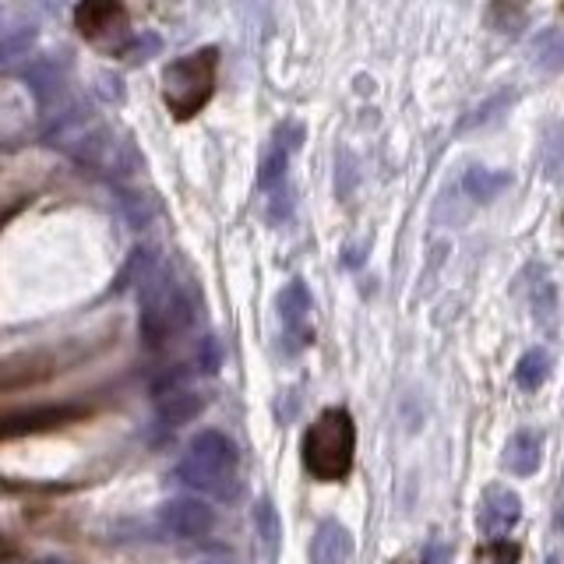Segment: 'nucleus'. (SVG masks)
Segmentation results:
<instances>
[{
	"instance_id": "19",
	"label": "nucleus",
	"mask_w": 564,
	"mask_h": 564,
	"mask_svg": "<svg viewBox=\"0 0 564 564\" xmlns=\"http://www.w3.org/2000/svg\"><path fill=\"white\" fill-rule=\"evenodd\" d=\"M201 564H226V561H201Z\"/></svg>"
},
{
	"instance_id": "1",
	"label": "nucleus",
	"mask_w": 564,
	"mask_h": 564,
	"mask_svg": "<svg viewBox=\"0 0 564 564\" xmlns=\"http://www.w3.org/2000/svg\"><path fill=\"white\" fill-rule=\"evenodd\" d=\"M177 477L215 501H233L240 491V451L223 431H201L187 445Z\"/></svg>"
},
{
	"instance_id": "20",
	"label": "nucleus",
	"mask_w": 564,
	"mask_h": 564,
	"mask_svg": "<svg viewBox=\"0 0 564 564\" xmlns=\"http://www.w3.org/2000/svg\"><path fill=\"white\" fill-rule=\"evenodd\" d=\"M547 564H557V557H551V561H547Z\"/></svg>"
},
{
	"instance_id": "3",
	"label": "nucleus",
	"mask_w": 564,
	"mask_h": 564,
	"mask_svg": "<svg viewBox=\"0 0 564 564\" xmlns=\"http://www.w3.org/2000/svg\"><path fill=\"white\" fill-rule=\"evenodd\" d=\"M356 431L346 410H325L304 434V466L315 480H342L353 469Z\"/></svg>"
},
{
	"instance_id": "14",
	"label": "nucleus",
	"mask_w": 564,
	"mask_h": 564,
	"mask_svg": "<svg viewBox=\"0 0 564 564\" xmlns=\"http://www.w3.org/2000/svg\"><path fill=\"white\" fill-rule=\"evenodd\" d=\"M255 532L261 537L265 551L275 554L279 537H282V522H279V515L272 508V501H258V505H255Z\"/></svg>"
},
{
	"instance_id": "12",
	"label": "nucleus",
	"mask_w": 564,
	"mask_h": 564,
	"mask_svg": "<svg viewBox=\"0 0 564 564\" xmlns=\"http://www.w3.org/2000/svg\"><path fill=\"white\" fill-rule=\"evenodd\" d=\"M547 378H551V353H547L543 346L529 350L519 360V367H515V381H519L526 391H537Z\"/></svg>"
},
{
	"instance_id": "16",
	"label": "nucleus",
	"mask_w": 564,
	"mask_h": 564,
	"mask_svg": "<svg viewBox=\"0 0 564 564\" xmlns=\"http://www.w3.org/2000/svg\"><path fill=\"white\" fill-rule=\"evenodd\" d=\"M198 356H201L198 367L205 371V374L219 371V346H215V339H205V342H201V353H198Z\"/></svg>"
},
{
	"instance_id": "11",
	"label": "nucleus",
	"mask_w": 564,
	"mask_h": 564,
	"mask_svg": "<svg viewBox=\"0 0 564 564\" xmlns=\"http://www.w3.org/2000/svg\"><path fill=\"white\" fill-rule=\"evenodd\" d=\"M201 406H205V399H201L198 391H187L184 385H169V391L160 396V416L169 427H180V423L195 420L201 413Z\"/></svg>"
},
{
	"instance_id": "7",
	"label": "nucleus",
	"mask_w": 564,
	"mask_h": 564,
	"mask_svg": "<svg viewBox=\"0 0 564 564\" xmlns=\"http://www.w3.org/2000/svg\"><path fill=\"white\" fill-rule=\"evenodd\" d=\"M160 522L180 540H201L215 529V512L198 497H169L160 508Z\"/></svg>"
},
{
	"instance_id": "18",
	"label": "nucleus",
	"mask_w": 564,
	"mask_h": 564,
	"mask_svg": "<svg viewBox=\"0 0 564 564\" xmlns=\"http://www.w3.org/2000/svg\"><path fill=\"white\" fill-rule=\"evenodd\" d=\"M557 526H561V532H564V508L557 512Z\"/></svg>"
},
{
	"instance_id": "9",
	"label": "nucleus",
	"mask_w": 564,
	"mask_h": 564,
	"mask_svg": "<svg viewBox=\"0 0 564 564\" xmlns=\"http://www.w3.org/2000/svg\"><path fill=\"white\" fill-rule=\"evenodd\" d=\"M353 561V537L350 529L325 519L315 532V543H310V564H350Z\"/></svg>"
},
{
	"instance_id": "15",
	"label": "nucleus",
	"mask_w": 564,
	"mask_h": 564,
	"mask_svg": "<svg viewBox=\"0 0 564 564\" xmlns=\"http://www.w3.org/2000/svg\"><path fill=\"white\" fill-rule=\"evenodd\" d=\"M532 60L543 68V71H561L564 68V36L557 33V28H551V33H543L537 39V50H532Z\"/></svg>"
},
{
	"instance_id": "6",
	"label": "nucleus",
	"mask_w": 564,
	"mask_h": 564,
	"mask_svg": "<svg viewBox=\"0 0 564 564\" xmlns=\"http://www.w3.org/2000/svg\"><path fill=\"white\" fill-rule=\"evenodd\" d=\"M522 519V497L501 487V483H494V487L483 491L480 497V508H477V526L487 540H505L508 532L519 526Z\"/></svg>"
},
{
	"instance_id": "17",
	"label": "nucleus",
	"mask_w": 564,
	"mask_h": 564,
	"mask_svg": "<svg viewBox=\"0 0 564 564\" xmlns=\"http://www.w3.org/2000/svg\"><path fill=\"white\" fill-rule=\"evenodd\" d=\"M448 561V547L442 540H431L427 554H423V564H445Z\"/></svg>"
},
{
	"instance_id": "13",
	"label": "nucleus",
	"mask_w": 564,
	"mask_h": 564,
	"mask_svg": "<svg viewBox=\"0 0 564 564\" xmlns=\"http://www.w3.org/2000/svg\"><path fill=\"white\" fill-rule=\"evenodd\" d=\"M71 410H36V413H25V416H8L4 423V434H25V431H46V427H60L64 420H71Z\"/></svg>"
},
{
	"instance_id": "4",
	"label": "nucleus",
	"mask_w": 564,
	"mask_h": 564,
	"mask_svg": "<svg viewBox=\"0 0 564 564\" xmlns=\"http://www.w3.org/2000/svg\"><path fill=\"white\" fill-rule=\"evenodd\" d=\"M215 64H219V50L215 46H205V50H198L191 57H180L166 68L163 99L177 120L195 117L198 109L209 103L212 89H215Z\"/></svg>"
},
{
	"instance_id": "5",
	"label": "nucleus",
	"mask_w": 564,
	"mask_h": 564,
	"mask_svg": "<svg viewBox=\"0 0 564 564\" xmlns=\"http://www.w3.org/2000/svg\"><path fill=\"white\" fill-rule=\"evenodd\" d=\"M74 25L89 43H96L106 54L124 50L131 43L128 14H124L120 0H82L74 11Z\"/></svg>"
},
{
	"instance_id": "10",
	"label": "nucleus",
	"mask_w": 564,
	"mask_h": 564,
	"mask_svg": "<svg viewBox=\"0 0 564 564\" xmlns=\"http://www.w3.org/2000/svg\"><path fill=\"white\" fill-rule=\"evenodd\" d=\"M543 462V434L540 431H515L505 445V469L515 477H532Z\"/></svg>"
},
{
	"instance_id": "2",
	"label": "nucleus",
	"mask_w": 564,
	"mask_h": 564,
	"mask_svg": "<svg viewBox=\"0 0 564 564\" xmlns=\"http://www.w3.org/2000/svg\"><path fill=\"white\" fill-rule=\"evenodd\" d=\"M191 321H195L191 296L177 286L169 269L155 265V269L141 275V339L152 350L174 342L184 328H191Z\"/></svg>"
},
{
	"instance_id": "8",
	"label": "nucleus",
	"mask_w": 564,
	"mask_h": 564,
	"mask_svg": "<svg viewBox=\"0 0 564 564\" xmlns=\"http://www.w3.org/2000/svg\"><path fill=\"white\" fill-rule=\"evenodd\" d=\"M307 315H310L307 286L304 282H290V286L279 293V318H282V328H286L290 350H301L315 339V332H310V325H307Z\"/></svg>"
}]
</instances>
